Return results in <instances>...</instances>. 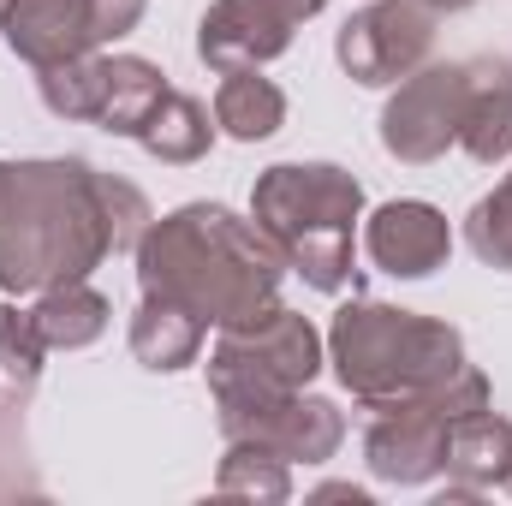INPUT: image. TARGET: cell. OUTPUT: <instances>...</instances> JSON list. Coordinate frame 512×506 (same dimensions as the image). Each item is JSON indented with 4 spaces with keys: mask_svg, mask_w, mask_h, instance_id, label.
I'll use <instances>...</instances> for the list:
<instances>
[{
    "mask_svg": "<svg viewBox=\"0 0 512 506\" xmlns=\"http://www.w3.org/2000/svg\"><path fill=\"white\" fill-rule=\"evenodd\" d=\"M471 161L501 167L512 155V66L507 60H471L465 84V114H459V143Z\"/></svg>",
    "mask_w": 512,
    "mask_h": 506,
    "instance_id": "obj_13",
    "label": "cell"
},
{
    "mask_svg": "<svg viewBox=\"0 0 512 506\" xmlns=\"http://www.w3.org/2000/svg\"><path fill=\"white\" fill-rule=\"evenodd\" d=\"M167 72L143 54H108V102H102V120L96 126L114 131V137H137L143 120L167 102Z\"/></svg>",
    "mask_w": 512,
    "mask_h": 506,
    "instance_id": "obj_19",
    "label": "cell"
},
{
    "mask_svg": "<svg viewBox=\"0 0 512 506\" xmlns=\"http://www.w3.org/2000/svg\"><path fill=\"white\" fill-rule=\"evenodd\" d=\"M364 251L393 280H429L453 256V227L423 197H393L376 215H364Z\"/></svg>",
    "mask_w": 512,
    "mask_h": 506,
    "instance_id": "obj_11",
    "label": "cell"
},
{
    "mask_svg": "<svg viewBox=\"0 0 512 506\" xmlns=\"http://www.w3.org/2000/svg\"><path fill=\"white\" fill-rule=\"evenodd\" d=\"M507 495H512V477H507Z\"/></svg>",
    "mask_w": 512,
    "mask_h": 506,
    "instance_id": "obj_27",
    "label": "cell"
},
{
    "mask_svg": "<svg viewBox=\"0 0 512 506\" xmlns=\"http://www.w3.org/2000/svg\"><path fill=\"white\" fill-rule=\"evenodd\" d=\"M203 322L191 316V310H179V304H167V298H155V292H143L137 298V310H131V358L143 364V370H155V376H179V370H191L197 358H203Z\"/></svg>",
    "mask_w": 512,
    "mask_h": 506,
    "instance_id": "obj_14",
    "label": "cell"
},
{
    "mask_svg": "<svg viewBox=\"0 0 512 506\" xmlns=\"http://www.w3.org/2000/svg\"><path fill=\"white\" fill-rule=\"evenodd\" d=\"M221 435L227 441H262L286 465H328L340 453V441H346V411L334 399L298 387V393H280V399L245 411V417L221 423Z\"/></svg>",
    "mask_w": 512,
    "mask_h": 506,
    "instance_id": "obj_10",
    "label": "cell"
},
{
    "mask_svg": "<svg viewBox=\"0 0 512 506\" xmlns=\"http://www.w3.org/2000/svg\"><path fill=\"white\" fill-rule=\"evenodd\" d=\"M322 364H328V334L286 304H268L262 316L239 322V328H221V340L209 346L215 423H233L280 393L310 387L322 376Z\"/></svg>",
    "mask_w": 512,
    "mask_h": 506,
    "instance_id": "obj_5",
    "label": "cell"
},
{
    "mask_svg": "<svg viewBox=\"0 0 512 506\" xmlns=\"http://www.w3.org/2000/svg\"><path fill=\"white\" fill-rule=\"evenodd\" d=\"M215 131H221V126H209V108H203L197 96L167 90V102L143 120L137 143H143V155H149V161H161V167H191V161H203V155H209Z\"/></svg>",
    "mask_w": 512,
    "mask_h": 506,
    "instance_id": "obj_17",
    "label": "cell"
},
{
    "mask_svg": "<svg viewBox=\"0 0 512 506\" xmlns=\"http://www.w3.org/2000/svg\"><path fill=\"white\" fill-rule=\"evenodd\" d=\"M423 6H435V12H465V6H477V0H423Z\"/></svg>",
    "mask_w": 512,
    "mask_h": 506,
    "instance_id": "obj_26",
    "label": "cell"
},
{
    "mask_svg": "<svg viewBox=\"0 0 512 506\" xmlns=\"http://www.w3.org/2000/svg\"><path fill=\"white\" fill-rule=\"evenodd\" d=\"M137 286L191 310L203 328H239L280 304L286 256L268 233L227 203H179L155 215L137 239Z\"/></svg>",
    "mask_w": 512,
    "mask_h": 506,
    "instance_id": "obj_2",
    "label": "cell"
},
{
    "mask_svg": "<svg viewBox=\"0 0 512 506\" xmlns=\"http://www.w3.org/2000/svg\"><path fill=\"white\" fill-rule=\"evenodd\" d=\"M0 36H6V48H12L30 72L102 48V42H96V12H90V0H6Z\"/></svg>",
    "mask_w": 512,
    "mask_h": 506,
    "instance_id": "obj_12",
    "label": "cell"
},
{
    "mask_svg": "<svg viewBox=\"0 0 512 506\" xmlns=\"http://www.w3.org/2000/svg\"><path fill=\"white\" fill-rule=\"evenodd\" d=\"M322 6L328 0H215L197 24V60L209 72H262Z\"/></svg>",
    "mask_w": 512,
    "mask_h": 506,
    "instance_id": "obj_9",
    "label": "cell"
},
{
    "mask_svg": "<svg viewBox=\"0 0 512 506\" xmlns=\"http://www.w3.org/2000/svg\"><path fill=\"white\" fill-rule=\"evenodd\" d=\"M30 310H36V322H42L48 352H84V346H96V340L108 334V322H114V304H108L90 280L48 286V292H36Z\"/></svg>",
    "mask_w": 512,
    "mask_h": 506,
    "instance_id": "obj_16",
    "label": "cell"
},
{
    "mask_svg": "<svg viewBox=\"0 0 512 506\" xmlns=\"http://www.w3.org/2000/svg\"><path fill=\"white\" fill-rule=\"evenodd\" d=\"M215 126L227 131L233 143H268L274 131L286 126V96H280V84L262 78V72H221Z\"/></svg>",
    "mask_w": 512,
    "mask_h": 506,
    "instance_id": "obj_18",
    "label": "cell"
},
{
    "mask_svg": "<svg viewBox=\"0 0 512 506\" xmlns=\"http://www.w3.org/2000/svg\"><path fill=\"white\" fill-rule=\"evenodd\" d=\"M149 197L78 155L0 161V292H48L90 280L114 251H137Z\"/></svg>",
    "mask_w": 512,
    "mask_h": 506,
    "instance_id": "obj_1",
    "label": "cell"
},
{
    "mask_svg": "<svg viewBox=\"0 0 512 506\" xmlns=\"http://www.w3.org/2000/svg\"><path fill=\"white\" fill-rule=\"evenodd\" d=\"M495 405L489 376L477 364H465L459 376H447L429 399H411V405H393L376 411V423L364 429V465L376 483L393 489H423L435 477H447V435L459 417Z\"/></svg>",
    "mask_w": 512,
    "mask_h": 506,
    "instance_id": "obj_6",
    "label": "cell"
},
{
    "mask_svg": "<svg viewBox=\"0 0 512 506\" xmlns=\"http://www.w3.org/2000/svg\"><path fill=\"white\" fill-rule=\"evenodd\" d=\"M316 501H352V506H370V489H358V483H322V489H316Z\"/></svg>",
    "mask_w": 512,
    "mask_h": 506,
    "instance_id": "obj_25",
    "label": "cell"
},
{
    "mask_svg": "<svg viewBox=\"0 0 512 506\" xmlns=\"http://www.w3.org/2000/svg\"><path fill=\"white\" fill-rule=\"evenodd\" d=\"M42 358H48V340H42V322L30 304H0V370L18 393H30L42 381Z\"/></svg>",
    "mask_w": 512,
    "mask_h": 506,
    "instance_id": "obj_23",
    "label": "cell"
},
{
    "mask_svg": "<svg viewBox=\"0 0 512 506\" xmlns=\"http://www.w3.org/2000/svg\"><path fill=\"white\" fill-rule=\"evenodd\" d=\"M36 96L54 120H102V102H108V54H78V60H60V66H42L36 72Z\"/></svg>",
    "mask_w": 512,
    "mask_h": 506,
    "instance_id": "obj_20",
    "label": "cell"
},
{
    "mask_svg": "<svg viewBox=\"0 0 512 506\" xmlns=\"http://www.w3.org/2000/svg\"><path fill=\"white\" fill-rule=\"evenodd\" d=\"M251 221L316 292L352 286V245L364 221V185L340 161H274L256 173Z\"/></svg>",
    "mask_w": 512,
    "mask_h": 506,
    "instance_id": "obj_4",
    "label": "cell"
},
{
    "mask_svg": "<svg viewBox=\"0 0 512 506\" xmlns=\"http://www.w3.org/2000/svg\"><path fill=\"white\" fill-rule=\"evenodd\" d=\"M435 24H441V12L423 6V0H370V6H358V12L340 24L334 60L346 66L352 84L387 90V84L411 78V72L429 60Z\"/></svg>",
    "mask_w": 512,
    "mask_h": 506,
    "instance_id": "obj_8",
    "label": "cell"
},
{
    "mask_svg": "<svg viewBox=\"0 0 512 506\" xmlns=\"http://www.w3.org/2000/svg\"><path fill=\"white\" fill-rule=\"evenodd\" d=\"M328 364L364 411H393V405L429 399L471 358H465V334L453 322L399 310L382 298H352L328 322Z\"/></svg>",
    "mask_w": 512,
    "mask_h": 506,
    "instance_id": "obj_3",
    "label": "cell"
},
{
    "mask_svg": "<svg viewBox=\"0 0 512 506\" xmlns=\"http://www.w3.org/2000/svg\"><path fill=\"white\" fill-rule=\"evenodd\" d=\"M465 84L471 60H423L411 78L393 84L382 108V149L405 167H429L459 143V114H465Z\"/></svg>",
    "mask_w": 512,
    "mask_h": 506,
    "instance_id": "obj_7",
    "label": "cell"
},
{
    "mask_svg": "<svg viewBox=\"0 0 512 506\" xmlns=\"http://www.w3.org/2000/svg\"><path fill=\"white\" fill-rule=\"evenodd\" d=\"M215 495H239V501H286L292 495V465L262 447V441H227L221 465H215Z\"/></svg>",
    "mask_w": 512,
    "mask_h": 506,
    "instance_id": "obj_21",
    "label": "cell"
},
{
    "mask_svg": "<svg viewBox=\"0 0 512 506\" xmlns=\"http://www.w3.org/2000/svg\"><path fill=\"white\" fill-rule=\"evenodd\" d=\"M447 477L489 495V489H507L512 477V417H495V405L471 411L453 423L447 435Z\"/></svg>",
    "mask_w": 512,
    "mask_h": 506,
    "instance_id": "obj_15",
    "label": "cell"
},
{
    "mask_svg": "<svg viewBox=\"0 0 512 506\" xmlns=\"http://www.w3.org/2000/svg\"><path fill=\"white\" fill-rule=\"evenodd\" d=\"M465 245H471V256H477L483 268L512 274V173L489 191V197L471 203V215H465Z\"/></svg>",
    "mask_w": 512,
    "mask_h": 506,
    "instance_id": "obj_22",
    "label": "cell"
},
{
    "mask_svg": "<svg viewBox=\"0 0 512 506\" xmlns=\"http://www.w3.org/2000/svg\"><path fill=\"white\" fill-rule=\"evenodd\" d=\"M90 12H96V42L108 48V42H120V36H131L143 24L149 0H90Z\"/></svg>",
    "mask_w": 512,
    "mask_h": 506,
    "instance_id": "obj_24",
    "label": "cell"
},
{
    "mask_svg": "<svg viewBox=\"0 0 512 506\" xmlns=\"http://www.w3.org/2000/svg\"><path fill=\"white\" fill-rule=\"evenodd\" d=\"M0 12H6V0H0Z\"/></svg>",
    "mask_w": 512,
    "mask_h": 506,
    "instance_id": "obj_28",
    "label": "cell"
}]
</instances>
